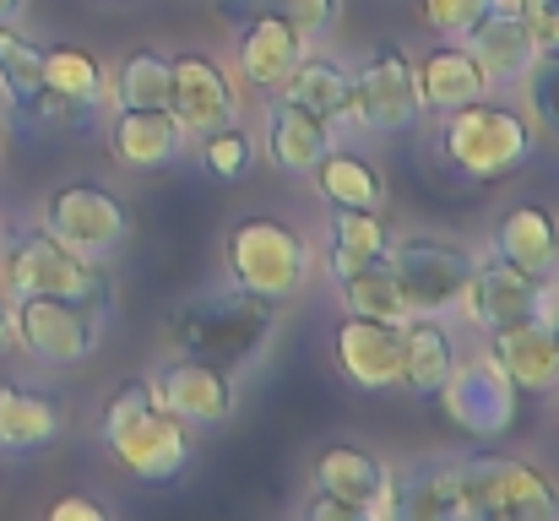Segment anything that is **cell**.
Wrapping results in <instances>:
<instances>
[{"mask_svg":"<svg viewBox=\"0 0 559 521\" xmlns=\"http://www.w3.org/2000/svg\"><path fill=\"white\" fill-rule=\"evenodd\" d=\"M98 440L104 451L136 478V484H175L190 467V424L175 418L158 396L153 380L136 375L126 386L109 391L104 413H98Z\"/></svg>","mask_w":559,"mask_h":521,"instance_id":"6da1fadb","label":"cell"},{"mask_svg":"<svg viewBox=\"0 0 559 521\" xmlns=\"http://www.w3.org/2000/svg\"><path fill=\"white\" fill-rule=\"evenodd\" d=\"M533 153H538V126L522 109L495 104L489 93L445 109L435 126V164L456 185H495L522 169Z\"/></svg>","mask_w":559,"mask_h":521,"instance_id":"7a4b0ae2","label":"cell"},{"mask_svg":"<svg viewBox=\"0 0 559 521\" xmlns=\"http://www.w3.org/2000/svg\"><path fill=\"white\" fill-rule=\"evenodd\" d=\"M277 321H283V305L228 283L217 294H201V299L180 305L175 321H169V338H175V353H195V358H206V364H217L223 375L239 380L245 369H255V358L277 338Z\"/></svg>","mask_w":559,"mask_h":521,"instance_id":"3957f363","label":"cell"},{"mask_svg":"<svg viewBox=\"0 0 559 521\" xmlns=\"http://www.w3.org/2000/svg\"><path fill=\"white\" fill-rule=\"evenodd\" d=\"M223 267H228L234 288L288 305L294 294H305V283L316 272V250L283 217H239L223 239Z\"/></svg>","mask_w":559,"mask_h":521,"instance_id":"277c9868","label":"cell"},{"mask_svg":"<svg viewBox=\"0 0 559 521\" xmlns=\"http://www.w3.org/2000/svg\"><path fill=\"white\" fill-rule=\"evenodd\" d=\"M0 277L11 288V299L22 294H55V299H76L93 310H109L115 288L109 272L98 261H82L76 250H66L49 228H27L16 239L0 245Z\"/></svg>","mask_w":559,"mask_h":521,"instance_id":"5b68a950","label":"cell"},{"mask_svg":"<svg viewBox=\"0 0 559 521\" xmlns=\"http://www.w3.org/2000/svg\"><path fill=\"white\" fill-rule=\"evenodd\" d=\"M456 467L473 521H559V484L544 467L500 451H467Z\"/></svg>","mask_w":559,"mask_h":521,"instance_id":"8992f818","label":"cell"},{"mask_svg":"<svg viewBox=\"0 0 559 521\" xmlns=\"http://www.w3.org/2000/svg\"><path fill=\"white\" fill-rule=\"evenodd\" d=\"M385 261H391V277H396V288L407 299V316H451L462 305L473 256L456 239L402 234V239H391Z\"/></svg>","mask_w":559,"mask_h":521,"instance_id":"52a82bcc","label":"cell"},{"mask_svg":"<svg viewBox=\"0 0 559 521\" xmlns=\"http://www.w3.org/2000/svg\"><path fill=\"white\" fill-rule=\"evenodd\" d=\"M44 228L82 261H115L131 239V206L104 185H60L44 206Z\"/></svg>","mask_w":559,"mask_h":521,"instance_id":"ba28073f","label":"cell"},{"mask_svg":"<svg viewBox=\"0 0 559 521\" xmlns=\"http://www.w3.org/2000/svg\"><path fill=\"white\" fill-rule=\"evenodd\" d=\"M424 115L418 104V76H413V55L402 44H374L354 71V115L348 126L370 131V137H402L413 131Z\"/></svg>","mask_w":559,"mask_h":521,"instance_id":"9c48e42d","label":"cell"},{"mask_svg":"<svg viewBox=\"0 0 559 521\" xmlns=\"http://www.w3.org/2000/svg\"><path fill=\"white\" fill-rule=\"evenodd\" d=\"M11 338L27 347L38 364H82L93 358V347L104 338V316L93 305L76 299H55V294H22L11 310Z\"/></svg>","mask_w":559,"mask_h":521,"instance_id":"30bf717a","label":"cell"},{"mask_svg":"<svg viewBox=\"0 0 559 521\" xmlns=\"http://www.w3.org/2000/svg\"><path fill=\"white\" fill-rule=\"evenodd\" d=\"M440 402L451 413V424L473 440H495L516 424V402H522V386L506 375V364L484 347L473 358H456L445 386H440Z\"/></svg>","mask_w":559,"mask_h":521,"instance_id":"8fae6325","label":"cell"},{"mask_svg":"<svg viewBox=\"0 0 559 521\" xmlns=\"http://www.w3.org/2000/svg\"><path fill=\"white\" fill-rule=\"evenodd\" d=\"M544 299H549V283L527 277L522 267H511V261H500L489 250V256H473V272H467V288H462V305L456 310L489 338V332H500L511 321L538 316Z\"/></svg>","mask_w":559,"mask_h":521,"instance_id":"7c38bea8","label":"cell"},{"mask_svg":"<svg viewBox=\"0 0 559 521\" xmlns=\"http://www.w3.org/2000/svg\"><path fill=\"white\" fill-rule=\"evenodd\" d=\"M153 380V396L175 413V418H186V424H201V429H212V424H228L234 418V375H223L217 364H206V358H195V353H169L164 364H158V375H147Z\"/></svg>","mask_w":559,"mask_h":521,"instance_id":"4fadbf2b","label":"cell"},{"mask_svg":"<svg viewBox=\"0 0 559 521\" xmlns=\"http://www.w3.org/2000/svg\"><path fill=\"white\" fill-rule=\"evenodd\" d=\"M169 60H175L169 109L186 126V137H212V131H223V126L239 120V87L228 82V71L212 55L186 49V55H169Z\"/></svg>","mask_w":559,"mask_h":521,"instance_id":"5bb4252c","label":"cell"},{"mask_svg":"<svg viewBox=\"0 0 559 521\" xmlns=\"http://www.w3.org/2000/svg\"><path fill=\"white\" fill-rule=\"evenodd\" d=\"M337 369L348 375V386L359 391H402V321H380V316H343L337 332Z\"/></svg>","mask_w":559,"mask_h":521,"instance_id":"9a60e30c","label":"cell"},{"mask_svg":"<svg viewBox=\"0 0 559 521\" xmlns=\"http://www.w3.org/2000/svg\"><path fill=\"white\" fill-rule=\"evenodd\" d=\"M316 489L343 500L348 511H359L365 521L374 517H391V467L365 451V446H326L316 457Z\"/></svg>","mask_w":559,"mask_h":521,"instance_id":"2e32d148","label":"cell"},{"mask_svg":"<svg viewBox=\"0 0 559 521\" xmlns=\"http://www.w3.org/2000/svg\"><path fill=\"white\" fill-rule=\"evenodd\" d=\"M305 44H310V38H305L283 11L261 5V11H250L245 27H239V76H245L250 87H261V93H277V87L288 82V71L305 60Z\"/></svg>","mask_w":559,"mask_h":521,"instance_id":"e0dca14e","label":"cell"},{"mask_svg":"<svg viewBox=\"0 0 559 521\" xmlns=\"http://www.w3.org/2000/svg\"><path fill=\"white\" fill-rule=\"evenodd\" d=\"M391 517L407 521H473L456 457H429L391 473Z\"/></svg>","mask_w":559,"mask_h":521,"instance_id":"ac0fdd59","label":"cell"},{"mask_svg":"<svg viewBox=\"0 0 559 521\" xmlns=\"http://www.w3.org/2000/svg\"><path fill=\"white\" fill-rule=\"evenodd\" d=\"M500 261L522 267L527 277L538 283H555L559 277V212L544 201H516L500 212L495 223V245H489Z\"/></svg>","mask_w":559,"mask_h":521,"instance_id":"d6986e66","label":"cell"},{"mask_svg":"<svg viewBox=\"0 0 559 521\" xmlns=\"http://www.w3.org/2000/svg\"><path fill=\"white\" fill-rule=\"evenodd\" d=\"M413 76H418V104L435 109V115H445V109L473 104V98L489 93V76H484V66L473 60V49H467L462 38H440V44H429V49L418 55Z\"/></svg>","mask_w":559,"mask_h":521,"instance_id":"ffe728a7","label":"cell"},{"mask_svg":"<svg viewBox=\"0 0 559 521\" xmlns=\"http://www.w3.org/2000/svg\"><path fill=\"white\" fill-rule=\"evenodd\" d=\"M109 153L126 169H164L186 153V126L175 120L169 104H158V109H126L120 104V115L109 126Z\"/></svg>","mask_w":559,"mask_h":521,"instance_id":"44dd1931","label":"cell"},{"mask_svg":"<svg viewBox=\"0 0 559 521\" xmlns=\"http://www.w3.org/2000/svg\"><path fill=\"white\" fill-rule=\"evenodd\" d=\"M261 142H266L272 169L310 174L326 153H332V126L316 120L310 109H299L294 98L272 93V104H266V126H261Z\"/></svg>","mask_w":559,"mask_h":521,"instance_id":"7402d4cb","label":"cell"},{"mask_svg":"<svg viewBox=\"0 0 559 521\" xmlns=\"http://www.w3.org/2000/svg\"><path fill=\"white\" fill-rule=\"evenodd\" d=\"M489 353L506 364V375L522 391H559V343L549 332V321H544V310L489 332Z\"/></svg>","mask_w":559,"mask_h":521,"instance_id":"603a6c76","label":"cell"},{"mask_svg":"<svg viewBox=\"0 0 559 521\" xmlns=\"http://www.w3.org/2000/svg\"><path fill=\"white\" fill-rule=\"evenodd\" d=\"M462 44H467L473 60L484 66L489 87H511V82H522V71H527L533 55H538V38L527 33L522 11H500V5H495V11H489Z\"/></svg>","mask_w":559,"mask_h":521,"instance_id":"cb8c5ba5","label":"cell"},{"mask_svg":"<svg viewBox=\"0 0 559 521\" xmlns=\"http://www.w3.org/2000/svg\"><path fill=\"white\" fill-rule=\"evenodd\" d=\"M456 364V338L440 316H407L402 321V391L413 396H440L445 375Z\"/></svg>","mask_w":559,"mask_h":521,"instance_id":"d4e9b609","label":"cell"},{"mask_svg":"<svg viewBox=\"0 0 559 521\" xmlns=\"http://www.w3.org/2000/svg\"><path fill=\"white\" fill-rule=\"evenodd\" d=\"M277 93L294 98L299 109H310L326 126H348V115H354V71L326 60V55H305Z\"/></svg>","mask_w":559,"mask_h":521,"instance_id":"484cf974","label":"cell"},{"mask_svg":"<svg viewBox=\"0 0 559 521\" xmlns=\"http://www.w3.org/2000/svg\"><path fill=\"white\" fill-rule=\"evenodd\" d=\"M332 212H337V217H332L326 245H321V261H326L332 283L348 277V272H359V267L385 261V250H391V228H385L380 212H354V206H332Z\"/></svg>","mask_w":559,"mask_h":521,"instance_id":"4316f807","label":"cell"},{"mask_svg":"<svg viewBox=\"0 0 559 521\" xmlns=\"http://www.w3.org/2000/svg\"><path fill=\"white\" fill-rule=\"evenodd\" d=\"M316 196L326 206H354V212H385V174L374 169L370 158L348 153V147H332L316 169Z\"/></svg>","mask_w":559,"mask_h":521,"instance_id":"83f0119b","label":"cell"},{"mask_svg":"<svg viewBox=\"0 0 559 521\" xmlns=\"http://www.w3.org/2000/svg\"><path fill=\"white\" fill-rule=\"evenodd\" d=\"M60 440V407L44 391L0 380V451H44Z\"/></svg>","mask_w":559,"mask_h":521,"instance_id":"f1b7e54d","label":"cell"},{"mask_svg":"<svg viewBox=\"0 0 559 521\" xmlns=\"http://www.w3.org/2000/svg\"><path fill=\"white\" fill-rule=\"evenodd\" d=\"M44 87L55 98H66L76 115H93L104 98H109V76L104 66L87 55V49H44Z\"/></svg>","mask_w":559,"mask_h":521,"instance_id":"f546056e","label":"cell"},{"mask_svg":"<svg viewBox=\"0 0 559 521\" xmlns=\"http://www.w3.org/2000/svg\"><path fill=\"white\" fill-rule=\"evenodd\" d=\"M169 87H175V60L153 44L131 49L115 71V98L126 109H158V104H169Z\"/></svg>","mask_w":559,"mask_h":521,"instance_id":"4dcf8cb0","label":"cell"},{"mask_svg":"<svg viewBox=\"0 0 559 521\" xmlns=\"http://www.w3.org/2000/svg\"><path fill=\"white\" fill-rule=\"evenodd\" d=\"M0 87L16 115H27L33 98L44 93V44H33L11 22H0Z\"/></svg>","mask_w":559,"mask_h":521,"instance_id":"1f68e13d","label":"cell"},{"mask_svg":"<svg viewBox=\"0 0 559 521\" xmlns=\"http://www.w3.org/2000/svg\"><path fill=\"white\" fill-rule=\"evenodd\" d=\"M337 294L354 316H380V321H407V299L391 277V261H374V267H359L348 277H337Z\"/></svg>","mask_w":559,"mask_h":521,"instance_id":"d6a6232c","label":"cell"},{"mask_svg":"<svg viewBox=\"0 0 559 521\" xmlns=\"http://www.w3.org/2000/svg\"><path fill=\"white\" fill-rule=\"evenodd\" d=\"M527 82V109H533V126L559 137V44H544L533 55V66L522 71Z\"/></svg>","mask_w":559,"mask_h":521,"instance_id":"836d02e7","label":"cell"},{"mask_svg":"<svg viewBox=\"0 0 559 521\" xmlns=\"http://www.w3.org/2000/svg\"><path fill=\"white\" fill-rule=\"evenodd\" d=\"M201 164H206V174H217V179H245L250 164H255V142H250V131H239V120H234V126L201 137Z\"/></svg>","mask_w":559,"mask_h":521,"instance_id":"e575fe53","label":"cell"},{"mask_svg":"<svg viewBox=\"0 0 559 521\" xmlns=\"http://www.w3.org/2000/svg\"><path fill=\"white\" fill-rule=\"evenodd\" d=\"M489 11H495V0H418V16L435 38H467Z\"/></svg>","mask_w":559,"mask_h":521,"instance_id":"d590c367","label":"cell"},{"mask_svg":"<svg viewBox=\"0 0 559 521\" xmlns=\"http://www.w3.org/2000/svg\"><path fill=\"white\" fill-rule=\"evenodd\" d=\"M272 11H283L305 38H326L343 16V0H272Z\"/></svg>","mask_w":559,"mask_h":521,"instance_id":"8d00e7d4","label":"cell"},{"mask_svg":"<svg viewBox=\"0 0 559 521\" xmlns=\"http://www.w3.org/2000/svg\"><path fill=\"white\" fill-rule=\"evenodd\" d=\"M516 11H522L527 33L538 38V49H544V44H559V0H522Z\"/></svg>","mask_w":559,"mask_h":521,"instance_id":"74e56055","label":"cell"},{"mask_svg":"<svg viewBox=\"0 0 559 521\" xmlns=\"http://www.w3.org/2000/svg\"><path fill=\"white\" fill-rule=\"evenodd\" d=\"M49 521H104V506H93L82 495H66V500L49 506Z\"/></svg>","mask_w":559,"mask_h":521,"instance_id":"f35d334b","label":"cell"},{"mask_svg":"<svg viewBox=\"0 0 559 521\" xmlns=\"http://www.w3.org/2000/svg\"><path fill=\"white\" fill-rule=\"evenodd\" d=\"M305 517L310 521H365L359 511H348L343 500H332V495H321V489H316V500L305 506Z\"/></svg>","mask_w":559,"mask_h":521,"instance_id":"ab89813d","label":"cell"},{"mask_svg":"<svg viewBox=\"0 0 559 521\" xmlns=\"http://www.w3.org/2000/svg\"><path fill=\"white\" fill-rule=\"evenodd\" d=\"M544 321H549V332H555V343H559V277L549 283V299H544Z\"/></svg>","mask_w":559,"mask_h":521,"instance_id":"60d3db41","label":"cell"},{"mask_svg":"<svg viewBox=\"0 0 559 521\" xmlns=\"http://www.w3.org/2000/svg\"><path fill=\"white\" fill-rule=\"evenodd\" d=\"M27 0H0V22H16V11H22Z\"/></svg>","mask_w":559,"mask_h":521,"instance_id":"b9f144b4","label":"cell"},{"mask_svg":"<svg viewBox=\"0 0 559 521\" xmlns=\"http://www.w3.org/2000/svg\"><path fill=\"white\" fill-rule=\"evenodd\" d=\"M5 338H11V316H5V305H0V347H5Z\"/></svg>","mask_w":559,"mask_h":521,"instance_id":"7bdbcfd3","label":"cell"},{"mask_svg":"<svg viewBox=\"0 0 559 521\" xmlns=\"http://www.w3.org/2000/svg\"><path fill=\"white\" fill-rule=\"evenodd\" d=\"M495 5H500V11H516V5H522V0H495Z\"/></svg>","mask_w":559,"mask_h":521,"instance_id":"ee69618b","label":"cell"},{"mask_svg":"<svg viewBox=\"0 0 559 521\" xmlns=\"http://www.w3.org/2000/svg\"><path fill=\"white\" fill-rule=\"evenodd\" d=\"M0 245H5V228H0Z\"/></svg>","mask_w":559,"mask_h":521,"instance_id":"f6af8a7d","label":"cell"}]
</instances>
